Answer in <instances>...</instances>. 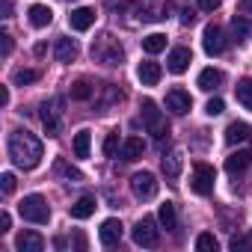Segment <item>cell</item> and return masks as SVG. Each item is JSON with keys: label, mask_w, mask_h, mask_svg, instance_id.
<instances>
[{"label": "cell", "mask_w": 252, "mask_h": 252, "mask_svg": "<svg viewBox=\"0 0 252 252\" xmlns=\"http://www.w3.org/2000/svg\"><path fill=\"white\" fill-rule=\"evenodd\" d=\"M9 158L15 160L18 169H36L45 158L42 140L30 131H12L9 134Z\"/></svg>", "instance_id": "1"}, {"label": "cell", "mask_w": 252, "mask_h": 252, "mask_svg": "<svg viewBox=\"0 0 252 252\" xmlns=\"http://www.w3.org/2000/svg\"><path fill=\"white\" fill-rule=\"evenodd\" d=\"M18 214H21L27 222H36V225H45V222L51 220V208H48L45 196H39V193L24 196L21 205H18Z\"/></svg>", "instance_id": "2"}, {"label": "cell", "mask_w": 252, "mask_h": 252, "mask_svg": "<svg viewBox=\"0 0 252 252\" xmlns=\"http://www.w3.org/2000/svg\"><path fill=\"white\" fill-rule=\"evenodd\" d=\"M140 113H143V122H146V128H149V134L152 137H158V140H163L166 134H169V125H166V116L158 110V104L152 101V98H146L143 104H140Z\"/></svg>", "instance_id": "3"}, {"label": "cell", "mask_w": 252, "mask_h": 252, "mask_svg": "<svg viewBox=\"0 0 252 252\" xmlns=\"http://www.w3.org/2000/svg\"><path fill=\"white\" fill-rule=\"evenodd\" d=\"M39 116H42V125H45L48 137H60V131H63V98H48V101H42Z\"/></svg>", "instance_id": "4"}, {"label": "cell", "mask_w": 252, "mask_h": 252, "mask_svg": "<svg viewBox=\"0 0 252 252\" xmlns=\"http://www.w3.org/2000/svg\"><path fill=\"white\" fill-rule=\"evenodd\" d=\"M193 190L199 193V196H211L214 193V184H217V169L211 166V163H193Z\"/></svg>", "instance_id": "5"}, {"label": "cell", "mask_w": 252, "mask_h": 252, "mask_svg": "<svg viewBox=\"0 0 252 252\" xmlns=\"http://www.w3.org/2000/svg\"><path fill=\"white\" fill-rule=\"evenodd\" d=\"M122 57H125V54H122L119 42H113L110 36H104V39H98V45H92V60L104 63V65H119Z\"/></svg>", "instance_id": "6"}, {"label": "cell", "mask_w": 252, "mask_h": 252, "mask_svg": "<svg viewBox=\"0 0 252 252\" xmlns=\"http://www.w3.org/2000/svg\"><path fill=\"white\" fill-rule=\"evenodd\" d=\"M134 243L137 246H146V249H155L158 243H160V231H158V225H155V220L152 217H143L137 225H134Z\"/></svg>", "instance_id": "7"}, {"label": "cell", "mask_w": 252, "mask_h": 252, "mask_svg": "<svg viewBox=\"0 0 252 252\" xmlns=\"http://www.w3.org/2000/svg\"><path fill=\"white\" fill-rule=\"evenodd\" d=\"M131 190H134V196L137 199H155L158 196V178L152 175V172H134L131 175Z\"/></svg>", "instance_id": "8"}, {"label": "cell", "mask_w": 252, "mask_h": 252, "mask_svg": "<svg viewBox=\"0 0 252 252\" xmlns=\"http://www.w3.org/2000/svg\"><path fill=\"white\" fill-rule=\"evenodd\" d=\"M202 45H205V54L208 57H220L222 51H225V33H222V27L220 24H208L205 27V36H202Z\"/></svg>", "instance_id": "9"}, {"label": "cell", "mask_w": 252, "mask_h": 252, "mask_svg": "<svg viewBox=\"0 0 252 252\" xmlns=\"http://www.w3.org/2000/svg\"><path fill=\"white\" fill-rule=\"evenodd\" d=\"M190 107H193V98H190V92H184V89H169L166 92V110L169 113H175V116H184V113H190Z\"/></svg>", "instance_id": "10"}, {"label": "cell", "mask_w": 252, "mask_h": 252, "mask_svg": "<svg viewBox=\"0 0 252 252\" xmlns=\"http://www.w3.org/2000/svg\"><path fill=\"white\" fill-rule=\"evenodd\" d=\"M190 63H193V51L190 48H172L169 57H166V68L172 74H184L190 68Z\"/></svg>", "instance_id": "11"}, {"label": "cell", "mask_w": 252, "mask_h": 252, "mask_svg": "<svg viewBox=\"0 0 252 252\" xmlns=\"http://www.w3.org/2000/svg\"><path fill=\"white\" fill-rule=\"evenodd\" d=\"M68 24H71V30H77V33L89 30V27L95 24V9H89V6L71 9V15H68Z\"/></svg>", "instance_id": "12"}, {"label": "cell", "mask_w": 252, "mask_h": 252, "mask_svg": "<svg viewBox=\"0 0 252 252\" xmlns=\"http://www.w3.org/2000/svg\"><path fill=\"white\" fill-rule=\"evenodd\" d=\"M98 237H101V243L104 246H116L119 240H122V222L119 220H104L101 222V228H98Z\"/></svg>", "instance_id": "13"}, {"label": "cell", "mask_w": 252, "mask_h": 252, "mask_svg": "<svg viewBox=\"0 0 252 252\" xmlns=\"http://www.w3.org/2000/svg\"><path fill=\"white\" fill-rule=\"evenodd\" d=\"M15 246H18L21 252H42V249H45V237H42L39 231H21V234L15 237Z\"/></svg>", "instance_id": "14"}, {"label": "cell", "mask_w": 252, "mask_h": 252, "mask_svg": "<svg viewBox=\"0 0 252 252\" xmlns=\"http://www.w3.org/2000/svg\"><path fill=\"white\" fill-rule=\"evenodd\" d=\"M137 77L143 80V86H158L160 83V77H163V68L158 65V63H140V68H137Z\"/></svg>", "instance_id": "15"}, {"label": "cell", "mask_w": 252, "mask_h": 252, "mask_svg": "<svg viewBox=\"0 0 252 252\" xmlns=\"http://www.w3.org/2000/svg\"><path fill=\"white\" fill-rule=\"evenodd\" d=\"M143 152H146V143L140 140V137H128L122 143V160H128V163H134V160H140L143 158Z\"/></svg>", "instance_id": "16"}, {"label": "cell", "mask_w": 252, "mask_h": 252, "mask_svg": "<svg viewBox=\"0 0 252 252\" xmlns=\"http://www.w3.org/2000/svg\"><path fill=\"white\" fill-rule=\"evenodd\" d=\"M54 54H57V60H60V63H74L80 51H77V42H74V39H65V36H63V39H57Z\"/></svg>", "instance_id": "17"}, {"label": "cell", "mask_w": 252, "mask_h": 252, "mask_svg": "<svg viewBox=\"0 0 252 252\" xmlns=\"http://www.w3.org/2000/svg\"><path fill=\"white\" fill-rule=\"evenodd\" d=\"M27 15H30V24H33V27H48V24L54 21V12H51V6H45V3H33V6L27 9Z\"/></svg>", "instance_id": "18"}, {"label": "cell", "mask_w": 252, "mask_h": 252, "mask_svg": "<svg viewBox=\"0 0 252 252\" xmlns=\"http://www.w3.org/2000/svg\"><path fill=\"white\" fill-rule=\"evenodd\" d=\"M249 125L246 122H231L228 128H225V143L228 146H237V143H243V140H249Z\"/></svg>", "instance_id": "19"}, {"label": "cell", "mask_w": 252, "mask_h": 252, "mask_svg": "<svg viewBox=\"0 0 252 252\" xmlns=\"http://www.w3.org/2000/svg\"><path fill=\"white\" fill-rule=\"evenodd\" d=\"M249 160H252L249 152H234V155L225 158V172H228V175H240V172L249 166Z\"/></svg>", "instance_id": "20"}, {"label": "cell", "mask_w": 252, "mask_h": 252, "mask_svg": "<svg viewBox=\"0 0 252 252\" xmlns=\"http://www.w3.org/2000/svg\"><path fill=\"white\" fill-rule=\"evenodd\" d=\"M158 220H160V225H163L166 231H175V228H178L175 205H172V202H163V205H160V211H158Z\"/></svg>", "instance_id": "21"}, {"label": "cell", "mask_w": 252, "mask_h": 252, "mask_svg": "<svg viewBox=\"0 0 252 252\" xmlns=\"http://www.w3.org/2000/svg\"><path fill=\"white\" fill-rule=\"evenodd\" d=\"M220 83H222V71L220 68H205L199 74V89H205V92H214Z\"/></svg>", "instance_id": "22"}, {"label": "cell", "mask_w": 252, "mask_h": 252, "mask_svg": "<svg viewBox=\"0 0 252 252\" xmlns=\"http://www.w3.org/2000/svg\"><path fill=\"white\" fill-rule=\"evenodd\" d=\"M95 214V199L92 196H83V199H77L74 205H71V217L74 220H86V217H92Z\"/></svg>", "instance_id": "23"}, {"label": "cell", "mask_w": 252, "mask_h": 252, "mask_svg": "<svg viewBox=\"0 0 252 252\" xmlns=\"http://www.w3.org/2000/svg\"><path fill=\"white\" fill-rule=\"evenodd\" d=\"M89 146H92V134L89 131H77L74 134V143H71L74 158H89Z\"/></svg>", "instance_id": "24"}, {"label": "cell", "mask_w": 252, "mask_h": 252, "mask_svg": "<svg viewBox=\"0 0 252 252\" xmlns=\"http://www.w3.org/2000/svg\"><path fill=\"white\" fill-rule=\"evenodd\" d=\"M234 95H237V101H240L246 110H252V80H249V77H240V80H237Z\"/></svg>", "instance_id": "25"}, {"label": "cell", "mask_w": 252, "mask_h": 252, "mask_svg": "<svg viewBox=\"0 0 252 252\" xmlns=\"http://www.w3.org/2000/svg\"><path fill=\"white\" fill-rule=\"evenodd\" d=\"M143 51H146V54H160V51H166V36H163V33H149V36L143 39Z\"/></svg>", "instance_id": "26"}, {"label": "cell", "mask_w": 252, "mask_h": 252, "mask_svg": "<svg viewBox=\"0 0 252 252\" xmlns=\"http://www.w3.org/2000/svg\"><path fill=\"white\" fill-rule=\"evenodd\" d=\"M163 175H166V178H178V175H181V155H178V152L163 155Z\"/></svg>", "instance_id": "27"}, {"label": "cell", "mask_w": 252, "mask_h": 252, "mask_svg": "<svg viewBox=\"0 0 252 252\" xmlns=\"http://www.w3.org/2000/svg\"><path fill=\"white\" fill-rule=\"evenodd\" d=\"M196 249H199V252H217V249H220V240H217L211 231H202V234L196 237Z\"/></svg>", "instance_id": "28"}, {"label": "cell", "mask_w": 252, "mask_h": 252, "mask_svg": "<svg viewBox=\"0 0 252 252\" xmlns=\"http://www.w3.org/2000/svg\"><path fill=\"white\" fill-rule=\"evenodd\" d=\"M36 80H39V71L36 68H18L12 74V83L15 86H27V83H36Z\"/></svg>", "instance_id": "29"}, {"label": "cell", "mask_w": 252, "mask_h": 252, "mask_svg": "<svg viewBox=\"0 0 252 252\" xmlns=\"http://www.w3.org/2000/svg\"><path fill=\"white\" fill-rule=\"evenodd\" d=\"M92 92H95V89H92L86 80L71 83V98H74V101H89V98H92Z\"/></svg>", "instance_id": "30"}, {"label": "cell", "mask_w": 252, "mask_h": 252, "mask_svg": "<svg viewBox=\"0 0 252 252\" xmlns=\"http://www.w3.org/2000/svg\"><path fill=\"white\" fill-rule=\"evenodd\" d=\"M57 172H63L68 181H83V172H80V169H74V166H68L65 160H57Z\"/></svg>", "instance_id": "31"}, {"label": "cell", "mask_w": 252, "mask_h": 252, "mask_svg": "<svg viewBox=\"0 0 252 252\" xmlns=\"http://www.w3.org/2000/svg\"><path fill=\"white\" fill-rule=\"evenodd\" d=\"M231 27H234V33H237V39L252 36V24H249L246 18H234V21H231Z\"/></svg>", "instance_id": "32"}, {"label": "cell", "mask_w": 252, "mask_h": 252, "mask_svg": "<svg viewBox=\"0 0 252 252\" xmlns=\"http://www.w3.org/2000/svg\"><path fill=\"white\" fill-rule=\"evenodd\" d=\"M116 149H119V134H107V137H104V155L113 158Z\"/></svg>", "instance_id": "33"}, {"label": "cell", "mask_w": 252, "mask_h": 252, "mask_svg": "<svg viewBox=\"0 0 252 252\" xmlns=\"http://www.w3.org/2000/svg\"><path fill=\"white\" fill-rule=\"evenodd\" d=\"M0 190H3V196H9V193L15 190V175H12V172H3V175H0Z\"/></svg>", "instance_id": "34"}, {"label": "cell", "mask_w": 252, "mask_h": 252, "mask_svg": "<svg viewBox=\"0 0 252 252\" xmlns=\"http://www.w3.org/2000/svg\"><path fill=\"white\" fill-rule=\"evenodd\" d=\"M222 110H225V104H222V98H211V101L205 104V113H208V116H220Z\"/></svg>", "instance_id": "35"}, {"label": "cell", "mask_w": 252, "mask_h": 252, "mask_svg": "<svg viewBox=\"0 0 252 252\" xmlns=\"http://www.w3.org/2000/svg\"><path fill=\"white\" fill-rule=\"evenodd\" d=\"M228 246H231L234 252H237V249H252V240H249V237H237V234H234V237L228 240Z\"/></svg>", "instance_id": "36"}, {"label": "cell", "mask_w": 252, "mask_h": 252, "mask_svg": "<svg viewBox=\"0 0 252 252\" xmlns=\"http://www.w3.org/2000/svg\"><path fill=\"white\" fill-rule=\"evenodd\" d=\"M220 3L222 0H199V9L202 12H214V9H220Z\"/></svg>", "instance_id": "37"}, {"label": "cell", "mask_w": 252, "mask_h": 252, "mask_svg": "<svg viewBox=\"0 0 252 252\" xmlns=\"http://www.w3.org/2000/svg\"><path fill=\"white\" fill-rule=\"evenodd\" d=\"M0 45H3V57L12 54V36L9 33H0Z\"/></svg>", "instance_id": "38"}, {"label": "cell", "mask_w": 252, "mask_h": 252, "mask_svg": "<svg viewBox=\"0 0 252 252\" xmlns=\"http://www.w3.org/2000/svg\"><path fill=\"white\" fill-rule=\"evenodd\" d=\"M9 225H12V217L3 211V214H0V231H9Z\"/></svg>", "instance_id": "39"}, {"label": "cell", "mask_w": 252, "mask_h": 252, "mask_svg": "<svg viewBox=\"0 0 252 252\" xmlns=\"http://www.w3.org/2000/svg\"><path fill=\"white\" fill-rule=\"evenodd\" d=\"M107 6L110 9H125V6H128V0H107Z\"/></svg>", "instance_id": "40"}, {"label": "cell", "mask_w": 252, "mask_h": 252, "mask_svg": "<svg viewBox=\"0 0 252 252\" xmlns=\"http://www.w3.org/2000/svg\"><path fill=\"white\" fill-rule=\"evenodd\" d=\"M193 21H196V15H193L190 9H184V12H181V24H193Z\"/></svg>", "instance_id": "41"}, {"label": "cell", "mask_w": 252, "mask_h": 252, "mask_svg": "<svg viewBox=\"0 0 252 252\" xmlns=\"http://www.w3.org/2000/svg\"><path fill=\"white\" fill-rule=\"evenodd\" d=\"M0 104H3V107L9 104V89L6 86H0Z\"/></svg>", "instance_id": "42"}, {"label": "cell", "mask_w": 252, "mask_h": 252, "mask_svg": "<svg viewBox=\"0 0 252 252\" xmlns=\"http://www.w3.org/2000/svg\"><path fill=\"white\" fill-rule=\"evenodd\" d=\"M240 9H243L246 15H252V0H240Z\"/></svg>", "instance_id": "43"}, {"label": "cell", "mask_w": 252, "mask_h": 252, "mask_svg": "<svg viewBox=\"0 0 252 252\" xmlns=\"http://www.w3.org/2000/svg\"><path fill=\"white\" fill-rule=\"evenodd\" d=\"M12 15V0H3V18Z\"/></svg>", "instance_id": "44"}]
</instances>
